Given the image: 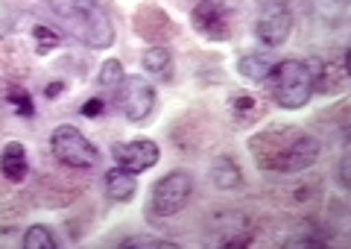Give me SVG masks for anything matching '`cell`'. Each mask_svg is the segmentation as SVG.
<instances>
[{
    "label": "cell",
    "mask_w": 351,
    "mask_h": 249,
    "mask_svg": "<svg viewBox=\"0 0 351 249\" xmlns=\"http://www.w3.org/2000/svg\"><path fill=\"white\" fill-rule=\"evenodd\" d=\"M249 153L258 161L261 170L293 176L316 165L319 158V141L307 135L299 126H269L263 132L252 135Z\"/></svg>",
    "instance_id": "1"
},
{
    "label": "cell",
    "mask_w": 351,
    "mask_h": 249,
    "mask_svg": "<svg viewBox=\"0 0 351 249\" xmlns=\"http://www.w3.org/2000/svg\"><path fill=\"white\" fill-rule=\"evenodd\" d=\"M316 64L319 59H284L276 62V68L269 71V91H272V100L276 106L287 112L295 109H304L307 100L313 97V73H316Z\"/></svg>",
    "instance_id": "2"
},
{
    "label": "cell",
    "mask_w": 351,
    "mask_h": 249,
    "mask_svg": "<svg viewBox=\"0 0 351 249\" xmlns=\"http://www.w3.org/2000/svg\"><path fill=\"white\" fill-rule=\"evenodd\" d=\"M50 150H53V156H56V161H62V165H68V167H94L97 156H100L91 141L71 123H62L53 129Z\"/></svg>",
    "instance_id": "3"
},
{
    "label": "cell",
    "mask_w": 351,
    "mask_h": 249,
    "mask_svg": "<svg viewBox=\"0 0 351 249\" xmlns=\"http://www.w3.org/2000/svg\"><path fill=\"white\" fill-rule=\"evenodd\" d=\"M114 91H117L114 94L117 109L123 112V117H126V121H132V123L147 121V117L152 115V109H156V88L149 85V80L138 77V73L123 77Z\"/></svg>",
    "instance_id": "4"
},
{
    "label": "cell",
    "mask_w": 351,
    "mask_h": 249,
    "mask_svg": "<svg viewBox=\"0 0 351 249\" xmlns=\"http://www.w3.org/2000/svg\"><path fill=\"white\" fill-rule=\"evenodd\" d=\"M193 193V176L184 170H173L167 176H161L152 188V211L158 217H173L188 205Z\"/></svg>",
    "instance_id": "5"
},
{
    "label": "cell",
    "mask_w": 351,
    "mask_h": 249,
    "mask_svg": "<svg viewBox=\"0 0 351 249\" xmlns=\"http://www.w3.org/2000/svg\"><path fill=\"white\" fill-rule=\"evenodd\" d=\"M64 21H68V29L80 41H85L88 47L106 50V47L114 45V27H112V21H108V15L100 6L88 9V12H80V15H71Z\"/></svg>",
    "instance_id": "6"
},
{
    "label": "cell",
    "mask_w": 351,
    "mask_h": 249,
    "mask_svg": "<svg viewBox=\"0 0 351 249\" xmlns=\"http://www.w3.org/2000/svg\"><path fill=\"white\" fill-rule=\"evenodd\" d=\"M208 229L214 235V244L217 246H249L252 244V220L246 217L243 211H232V209H223L217 211Z\"/></svg>",
    "instance_id": "7"
},
{
    "label": "cell",
    "mask_w": 351,
    "mask_h": 249,
    "mask_svg": "<svg viewBox=\"0 0 351 249\" xmlns=\"http://www.w3.org/2000/svg\"><path fill=\"white\" fill-rule=\"evenodd\" d=\"M191 24L199 36L211 41H226L232 36V24H228V9L219 0H199L191 12Z\"/></svg>",
    "instance_id": "8"
},
{
    "label": "cell",
    "mask_w": 351,
    "mask_h": 249,
    "mask_svg": "<svg viewBox=\"0 0 351 249\" xmlns=\"http://www.w3.org/2000/svg\"><path fill=\"white\" fill-rule=\"evenodd\" d=\"M290 29H293V12H290L287 3H281V0H276V3H269L263 9L258 24H255L258 38L267 47H281L284 41L290 38Z\"/></svg>",
    "instance_id": "9"
},
{
    "label": "cell",
    "mask_w": 351,
    "mask_h": 249,
    "mask_svg": "<svg viewBox=\"0 0 351 249\" xmlns=\"http://www.w3.org/2000/svg\"><path fill=\"white\" fill-rule=\"evenodd\" d=\"M112 156L117 161V167H123L129 173H144L152 165H158V144L149 138H135V141H123V144L112 147Z\"/></svg>",
    "instance_id": "10"
},
{
    "label": "cell",
    "mask_w": 351,
    "mask_h": 249,
    "mask_svg": "<svg viewBox=\"0 0 351 249\" xmlns=\"http://www.w3.org/2000/svg\"><path fill=\"white\" fill-rule=\"evenodd\" d=\"M348 85V64L346 56L339 62H319L316 64V73H313V91H319L325 97H334V94H343Z\"/></svg>",
    "instance_id": "11"
},
{
    "label": "cell",
    "mask_w": 351,
    "mask_h": 249,
    "mask_svg": "<svg viewBox=\"0 0 351 249\" xmlns=\"http://www.w3.org/2000/svg\"><path fill=\"white\" fill-rule=\"evenodd\" d=\"M0 173L9 179V182H24L27 173H29V161H27V150L24 144H18V141H9L3 147V153H0Z\"/></svg>",
    "instance_id": "12"
},
{
    "label": "cell",
    "mask_w": 351,
    "mask_h": 249,
    "mask_svg": "<svg viewBox=\"0 0 351 249\" xmlns=\"http://www.w3.org/2000/svg\"><path fill=\"white\" fill-rule=\"evenodd\" d=\"M211 182H214V188H219V191H240L243 188V170L237 167L234 158L219 156L211 165Z\"/></svg>",
    "instance_id": "13"
},
{
    "label": "cell",
    "mask_w": 351,
    "mask_h": 249,
    "mask_svg": "<svg viewBox=\"0 0 351 249\" xmlns=\"http://www.w3.org/2000/svg\"><path fill=\"white\" fill-rule=\"evenodd\" d=\"M135 173H129L123 167H112L106 173V193L112 202H129L132 197H135Z\"/></svg>",
    "instance_id": "14"
},
{
    "label": "cell",
    "mask_w": 351,
    "mask_h": 249,
    "mask_svg": "<svg viewBox=\"0 0 351 249\" xmlns=\"http://www.w3.org/2000/svg\"><path fill=\"white\" fill-rule=\"evenodd\" d=\"M276 56L272 53H249V56H243L237 62V71H240V77H246L252 82H261V80H267L269 77V71L276 68Z\"/></svg>",
    "instance_id": "15"
},
{
    "label": "cell",
    "mask_w": 351,
    "mask_h": 249,
    "mask_svg": "<svg viewBox=\"0 0 351 249\" xmlns=\"http://www.w3.org/2000/svg\"><path fill=\"white\" fill-rule=\"evenodd\" d=\"M141 62H144V71H149L152 77H158V80H170L173 77V56H170V50L164 45L147 47L144 56H141Z\"/></svg>",
    "instance_id": "16"
},
{
    "label": "cell",
    "mask_w": 351,
    "mask_h": 249,
    "mask_svg": "<svg viewBox=\"0 0 351 249\" xmlns=\"http://www.w3.org/2000/svg\"><path fill=\"white\" fill-rule=\"evenodd\" d=\"M56 237H53V229H47V226H29V229L24 232V249H56Z\"/></svg>",
    "instance_id": "17"
},
{
    "label": "cell",
    "mask_w": 351,
    "mask_h": 249,
    "mask_svg": "<svg viewBox=\"0 0 351 249\" xmlns=\"http://www.w3.org/2000/svg\"><path fill=\"white\" fill-rule=\"evenodd\" d=\"M94 6H100V3H97V0H50V9L59 18H71V15L88 12V9H94Z\"/></svg>",
    "instance_id": "18"
},
{
    "label": "cell",
    "mask_w": 351,
    "mask_h": 249,
    "mask_svg": "<svg viewBox=\"0 0 351 249\" xmlns=\"http://www.w3.org/2000/svg\"><path fill=\"white\" fill-rule=\"evenodd\" d=\"M120 80H123V64H120L117 59H108V62H103L100 73H97V82H100L103 88H117Z\"/></svg>",
    "instance_id": "19"
},
{
    "label": "cell",
    "mask_w": 351,
    "mask_h": 249,
    "mask_svg": "<svg viewBox=\"0 0 351 249\" xmlns=\"http://www.w3.org/2000/svg\"><path fill=\"white\" fill-rule=\"evenodd\" d=\"M32 36H36V45H38V53H47V50H56L62 45V36L56 29L44 27V24H36L32 27Z\"/></svg>",
    "instance_id": "20"
},
{
    "label": "cell",
    "mask_w": 351,
    "mask_h": 249,
    "mask_svg": "<svg viewBox=\"0 0 351 249\" xmlns=\"http://www.w3.org/2000/svg\"><path fill=\"white\" fill-rule=\"evenodd\" d=\"M6 100L15 106V112H18L21 117H32V115H36V106H32V100H29V94H27V91H21V88H9Z\"/></svg>",
    "instance_id": "21"
},
{
    "label": "cell",
    "mask_w": 351,
    "mask_h": 249,
    "mask_svg": "<svg viewBox=\"0 0 351 249\" xmlns=\"http://www.w3.org/2000/svg\"><path fill=\"white\" fill-rule=\"evenodd\" d=\"M120 246H144V249H176V244L173 241H164V237H132V241H123Z\"/></svg>",
    "instance_id": "22"
},
{
    "label": "cell",
    "mask_w": 351,
    "mask_h": 249,
    "mask_svg": "<svg viewBox=\"0 0 351 249\" xmlns=\"http://www.w3.org/2000/svg\"><path fill=\"white\" fill-rule=\"evenodd\" d=\"M103 109H106V106H103V97H91L88 103H82L80 112H82V117H100Z\"/></svg>",
    "instance_id": "23"
},
{
    "label": "cell",
    "mask_w": 351,
    "mask_h": 249,
    "mask_svg": "<svg viewBox=\"0 0 351 249\" xmlns=\"http://www.w3.org/2000/svg\"><path fill=\"white\" fill-rule=\"evenodd\" d=\"M252 106H255V100H252L249 94H234V100H232V109H237V112H246V109H252Z\"/></svg>",
    "instance_id": "24"
},
{
    "label": "cell",
    "mask_w": 351,
    "mask_h": 249,
    "mask_svg": "<svg viewBox=\"0 0 351 249\" xmlns=\"http://www.w3.org/2000/svg\"><path fill=\"white\" fill-rule=\"evenodd\" d=\"M339 185L348 188V156H343V161H339Z\"/></svg>",
    "instance_id": "25"
},
{
    "label": "cell",
    "mask_w": 351,
    "mask_h": 249,
    "mask_svg": "<svg viewBox=\"0 0 351 249\" xmlns=\"http://www.w3.org/2000/svg\"><path fill=\"white\" fill-rule=\"evenodd\" d=\"M62 88H64L62 82H50L47 88H44V94H47V97H59V91H62Z\"/></svg>",
    "instance_id": "26"
}]
</instances>
